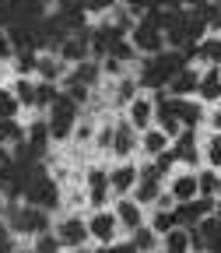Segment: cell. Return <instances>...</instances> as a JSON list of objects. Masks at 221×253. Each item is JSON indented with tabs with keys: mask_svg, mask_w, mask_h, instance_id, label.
<instances>
[{
	"mask_svg": "<svg viewBox=\"0 0 221 253\" xmlns=\"http://www.w3.org/2000/svg\"><path fill=\"white\" fill-rule=\"evenodd\" d=\"M4 214H7V229L11 232H21V236H39V232H46L49 229V214L42 211V208H21V204H7L4 208Z\"/></svg>",
	"mask_w": 221,
	"mask_h": 253,
	"instance_id": "6da1fadb",
	"label": "cell"
},
{
	"mask_svg": "<svg viewBox=\"0 0 221 253\" xmlns=\"http://www.w3.org/2000/svg\"><path fill=\"white\" fill-rule=\"evenodd\" d=\"M74 126H77V106L67 99V95H56V102L49 106V123H46L49 137L63 141V137L74 134Z\"/></svg>",
	"mask_w": 221,
	"mask_h": 253,
	"instance_id": "7a4b0ae2",
	"label": "cell"
},
{
	"mask_svg": "<svg viewBox=\"0 0 221 253\" xmlns=\"http://www.w3.org/2000/svg\"><path fill=\"white\" fill-rule=\"evenodd\" d=\"M186 243H189V250H207V253H221V246H218V214H204L197 225H189V232H186Z\"/></svg>",
	"mask_w": 221,
	"mask_h": 253,
	"instance_id": "3957f363",
	"label": "cell"
},
{
	"mask_svg": "<svg viewBox=\"0 0 221 253\" xmlns=\"http://www.w3.org/2000/svg\"><path fill=\"white\" fill-rule=\"evenodd\" d=\"M130 46H134V53H147V56H158L165 49V39H162V32L158 28H147V25H134L130 28Z\"/></svg>",
	"mask_w": 221,
	"mask_h": 253,
	"instance_id": "277c9868",
	"label": "cell"
},
{
	"mask_svg": "<svg viewBox=\"0 0 221 253\" xmlns=\"http://www.w3.org/2000/svg\"><path fill=\"white\" fill-rule=\"evenodd\" d=\"M218 201L214 197H193V201H183L172 214H176V225H197L204 214H214Z\"/></svg>",
	"mask_w": 221,
	"mask_h": 253,
	"instance_id": "5b68a950",
	"label": "cell"
},
{
	"mask_svg": "<svg viewBox=\"0 0 221 253\" xmlns=\"http://www.w3.org/2000/svg\"><path fill=\"white\" fill-rule=\"evenodd\" d=\"M56 239H60V246H67V250H77V246H84V239H88V225L81 218H63L60 225H56V232H53Z\"/></svg>",
	"mask_w": 221,
	"mask_h": 253,
	"instance_id": "8992f818",
	"label": "cell"
},
{
	"mask_svg": "<svg viewBox=\"0 0 221 253\" xmlns=\"http://www.w3.org/2000/svg\"><path fill=\"white\" fill-rule=\"evenodd\" d=\"M56 49H60V60H63V63H81V60H88V28H77V36H67Z\"/></svg>",
	"mask_w": 221,
	"mask_h": 253,
	"instance_id": "52a82bcc",
	"label": "cell"
},
{
	"mask_svg": "<svg viewBox=\"0 0 221 253\" xmlns=\"http://www.w3.org/2000/svg\"><path fill=\"white\" fill-rule=\"evenodd\" d=\"M116 214L112 211H99V214H91V221H88V236L91 239H102V243H112L116 239Z\"/></svg>",
	"mask_w": 221,
	"mask_h": 253,
	"instance_id": "ba28073f",
	"label": "cell"
},
{
	"mask_svg": "<svg viewBox=\"0 0 221 253\" xmlns=\"http://www.w3.org/2000/svg\"><path fill=\"white\" fill-rule=\"evenodd\" d=\"M176 137H179V141L172 144V155H176V158H183V162H189V166H197V162H200V151H197V134L183 126V130H179Z\"/></svg>",
	"mask_w": 221,
	"mask_h": 253,
	"instance_id": "9c48e42d",
	"label": "cell"
},
{
	"mask_svg": "<svg viewBox=\"0 0 221 253\" xmlns=\"http://www.w3.org/2000/svg\"><path fill=\"white\" fill-rule=\"evenodd\" d=\"M109 148L116 151V155H134V148H137V134H134V126L130 123H119V126H112V141H109Z\"/></svg>",
	"mask_w": 221,
	"mask_h": 253,
	"instance_id": "30bf717a",
	"label": "cell"
},
{
	"mask_svg": "<svg viewBox=\"0 0 221 253\" xmlns=\"http://www.w3.org/2000/svg\"><path fill=\"white\" fill-rule=\"evenodd\" d=\"M151 120H154V102L151 99H130V126L134 130H147L151 126Z\"/></svg>",
	"mask_w": 221,
	"mask_h": 253,
	"instance_id": "8fae6325",
	"label": "cell"
},
{
	"mask_svg": "<svg viewBox=\"0 0 221 253\" xmlns=\"http://www.w3.org/2000/svg\"><path fill=\"white\" fill-rule=\"evenodd\" d=\"M169 91H172V99H186V95H193L197 91V71H189V67L176 71L169 78Z\"/></svg>",
	"mask_w": 221,
	"mask_h": 253,
	"instance_id": "7c38bea8",
	"label": "cell"
},
{
	"mask_svg": "<svg viewBox=\"0 0 221 253\" xmlns=\"http://www.w3.org/2000/svg\"><path fill=\"white\" fill-rule=\"evenodd\" d=\"M88 197H91L95 208L106 204V197H109V172H102V169H91L88 172Z\"/></svg>",
	"mask_w": 221,
	"mask_h": 253,
	"instance_id": "4fadbf2b",
	"label": "cell"
},
{
	"mask_svg": "<svg viewBox=\"0 0 221 253\" xmlns=\"http://www.w3.org/2000/svg\"><path fill=\"white\" fill-rule=\"evenodd\" d=\"M218 88H221V74L218 67H207L204 74H197V91L204 102H218Z\"/></svg>",
	"mask_w": 221,
	"mask_h": 253,
	"instance_id": "5bb4252c",
	"label": "cell"
},
{
	"mask_svg": "<svg viewBox=\"0 0 221 253\" xmlns=\"http://www.w3.org/2000/svg\"><path fill=\"white\" fill-rule=\"evenodd\" d=\"M7 42L11 49H36V28H28V25H11L7 28Z\"/></svg>",
	"mask_w": 221,
	"mask_h": 253,
	"instance_id": "9a60e30c",
	"label": "cell"
},
{
	"mask_svg": "<svg viewBox=\"0 0 221 253\" xmlns=\"http://www.w3.org/2000/svg\"><path fill=\"white\" fill-rule=\"evenodd\" d=\"M99 63H91V60H81V63H74V71L67 74V81H74V84H84V88H91L95 81H99Z\"/></svg>",
	"mask_w": 221,
	"mask_h": 253,
	"instance_id": "2e32d148",
	"label": "cell"
},
{
	"mask_svg": "<svg viewBox=\"0 0 221 253\" xmlns=\"http://www.w3.org/2000/svg\"><path fill=\"white\" fill-rule=\"evenodd\" d=\"M134 183H137V169H134V166H119V169L109 172V186L116 190V194H126V190H134Z\"/></svg>",
	"mask_w": 221,
	"mask_h": 253,
	"instance_id": "e0dca14e",
	"label": "cell"
},
{
	"mask_svg": "<svg viewBox=\"0 0 221 253\" xmlns=\"http://www.w3.org/2000/svg\"><path fill=\"white\" fill-rule=\"evenodd\" d=\"M36 71L42 74L46 84H56V81L63 78V60H60V56H39V60H36Z\"/></svg>",
	"mask_w": 221,
	"mask_h": 253,
	"instance_id": "ac0fdd59",
	"label": "cell"
},
{
	"mask_svg": "<svg viewBox=\"0 0 221 253\" xmlns=\"http://www.w3.org/2000/svg\"><path fill=\"white\" fill-rule=\"evenodd\" d=\"M172 201L176 204H183V201H193L197 197V176H179V179H172Z\"/></svg>",
	"mask_w": 221,
	"mask_h": 253,
	"instance_id": "d6986e66",
	"label": "cell"
},
{
	"mask_svg": "<svg viewBox=\"0 0 221 253\" xmlns=\"http://www.w3.org/2000/svg\"><path fill=\"white\" fill-rule=\"evenodd\" d=\"M112 214H116L119 225H126V229H137L141 225V204H134V201H119Z\"/></svg>",
	"mask_w": 221,
	"mask_h": 253,
	"instance_id": "ffe728a7",
	"label": "cell"
},
{
	"mask_svg": "<svg viewBox=\"0 0 221 253\" xmlns=\"http://www.w3.org/2000/svg\"><path fill=\"white\" fill-rule=\"evenodd\" d=\"M204 120V106L189 102V99H179V126H186V130H193V126Z\"/></svg>",
	"mask_w": 221,
	"mask_h": 253,
	"instance_id": "44dd1931",
	"label": "cell"
},
{
	"mask_svg": "<svg viewBox=\"0 0 221 253\" xmlns=\"http://www.w3.org/2000/svg\"><path fill=\"white\" fill-rule=\"evenodd\" d=\"M218 56H221V39H218V36L197 42V60H204L207 67H218Z\"/></svg>",
	"mask_w": 221,
	"mask_h": 253,
	"instance_id": "7402d4cb",
	"label": "cell"
},
{
	"mask_svg": "<svg viewBox=\"0 0 221 253\" xmlns=\"http://www.w3.org/2000/svg\"><path fill=\"white\" fill-rule=\"evenodd\" d=\"M25 141V126L18 120H0V144H21Z\"/></svg>",
	"mask_w": 221,
	"mask_h": 253,
	"instance_id": "603a6c76",
	"label": "cell"
},
{
	"mask_svg": "<svg viewBox=\"0 0 221 253\" xmlns=\"http://www.w3.org/2000/svg\"><path fill=\"white\" fill-rule=\"evenodd\" d=\"M141 144H144V151H147V155H158V151H165V148H169V137H165L162 130H144Z\"/></svg>",
	"mask_w": 221,
	"mask_h": 253,
	"instance_id": "cb8c5ba5",
	"label": "cell"
},
{
	"mask_svg": "<svg viewBox=\"0 0 221 253\" xmlns=\"http://www.w3.org/2000/svg\"><path fill=\"white\" fill-rule=\"evenodd\" d=\"M218 169H207V172H200V179H197V197H214L218 194Z\"/></svg>",
	"mask_w": 221,
	"mask_h": 253,
	"instance_id": "d4e9b609",
	"label": "cell"
},
{
	"mask_svg": "<svg viewBox=\"0 0 221 253\" xmlns=\"http://www.w3.org/2000/svg\"><path fill=\"white\" fill-rule=\"evenodd\" d=\"M56 95H60V91H56V84H46V81H42V84H36V99H32V106L49 109V106L56 102Z\"/></svg>",
	"mask_w": 221,
	"mask_h": 253,
	"instance_id": "484cf974",
	"label": "cell"
},
{
	"mask_svg": "<svg viewBox=\"0 0 221 253\" xmlns=\"http://www.w3.org/2000/svg\"><path fill=\"white\" fill-rule=\"evenodd\" d=\"M154 243H158V236H154L151 229H141V225L134 229V243H130V246H134L137 253H151V250H154Z\"/></svg>",
	"mask_w": 221,
	"mask_h": 253,
	"instance_id": "4316f807",
	"label": "cell"
},
{
	"mask_svg": "<svg viewBox=\"0 0 221 253\" xmlns=\"http://www.w3.org/2000/svg\"><path fill=\"white\" fill-rule=\"evenodd\" d=\"M189 250V243H186V232L176 225V229H169L165 232V253H186Z\"/></svg>",
	"mask_w": 221,
	"mask_h": 253,
	"instance_id": "83f0119b",
	"label": "cell"
},
{
	"mask_svg": "<svg viewBox=\"0 0 221 253\" xmlns=\"http://www.w3.org/2000/svg\"><path fill=\"white\" fill-rule=\"evenodd\" d=\"M169 229H176V214H172V211H154L151 232H154V236H165Z\"/></svg>",
	"mask_w": 221,
	"mask_h": 253,
	"instance_id": "f1b7e54d",
	"label": "cell"
},
{
	"mask_svg": "<svg viewBox=\"0 0 221 253\" xmlns=\"http://www.w3.org/2000/svg\"><path fill=\"white\" fill-rule=\"evenodd\" d=\"M158 197V183H134V204H151Z\"/></svg>",
	"mask_w": 221,
	"mask_h": 253,
	"instance_id": "f546056e",
	"label": "cell"
},
{
	"mask_svg": "<svg viewBox=\"0 0 221 253\" xmlns=\"http://www.w3.org/2000/svg\"><path fill=\"white\" fill-rule=\"evenodd\" d=\"M14 116H18V99H14V91L0 88V120H14Z\"/></svg>",
	"mask_w": 221,
	"mask_h": 253,
	"instance_id": "4dcf8cb0",
	"label": "cell"
},
{
	"mask_svg": "<svg viewBox=\"0 0 221 253\" xmlns=\"http://www.w3.org/2000/svg\"><path fill=\"white\" fill-rule=\"evenodd\" d=\"M106 56H112V60H119V63H126V60H130L134 56V46L130 42H126V39H112L109 42V53Z\"/></svg>",
	"mask_w": 221,
	"mask_h": 253,
	"instance_id": "1f68e13d",
	"label": "cell"
},
{
	"mask_svg": "<svg viewBox=\"0 0 221 253\" xmlns=\"http://www.w3.org/2000/svg\"><path fill=\"white\" fill-rule=\"evenodd\" d=\"M130 99H137V81L126 78V81L116 84V102H119V106H130Z\"/></svg>",
	"mask_w": 221,
	"mask_h": 253,
	"instance_id": "d6a6232c",
	"label": "cell"
},
{
	"mask_svg": "<svg viewBox=\"0 0 221 253\" xmlns=\"http://www.w3.org/2000/svg\"><path fill=\"white\" fill-rule=\"evenodd\" d=\"M63 246H60V239L53 236V232H39L36 236V253H60Z\"/></svg>",
	"mask_w": 221,
	"mask_h": 253,
	"instance_id": "836d02e7",
	"label": "cell"
},
{
	"mask_svg": "<svg viewBox=\"0 0 221 253\" xmlns=\"http://www.w3.org/2000/svg\"><path fill=\"white\" fill-rule=\"evenodd\" d=\"M14 99H18V106H32V99H36V88H32L28 78H21V81L14 84Z\"/></svg>",
	"mask_w": 221,
	"mask_h": 253,
	"instance_id": "e575fe53",
	"label": "cell"
},
{
	"mask_svg": "<svg viewBox=\"0 0 221 253\" xmlns=\"http://www.w3.org/2000/svg\"><path fill=\"white\" fill-rule=\"evenodd\" d=\"M36 60H39V56L32 53V49H21V53H18V74L25 78L28 71H36Z\"/></svg>",
	"mask_w": 221,
	"mask_h": 253,
	"instance_id": "d590c367",
	"label": "cell"
},
{
	"mask_svg": "<svg viewBox=\"0 0 221 253\" xmlns=\"http://www.w3.org/2000/svg\"><path fill=\"white\" fill-rule=\"evenodd\" d=\"M81 7L91 11V14H102V11H112L116 0H81Z\"/></svg>",
	"mask_w": 221,
	"mask_h": 253,
	"instance_id": "8d00e7d4",
	"label": "cell"
},
{
	"mask_svg": "<svg viewBox=\"0 0 221 253\" xmlns=\"http://www.w3.org/2000/svg\"><path fill=\"white\" fill-rule=\"evenodd\" d=\"M172 162H176V155H172V148H165V151H158V162H154V169L165 176V172L172 169Z\"/></svg>",
	"mask_w": 221,
	"mask_h": 253,
	"instance_id": "74e56055",
	"label": "cell"
},
{
	"mask_svg": "<svg viewBox=\"0 0 221 253\" xmlns=\"http://www.w3.org/2000/svg\"><path fill=\"white\" fill-rule=\"evenodd\" d=\"M207 158H211V166H218V162H221V141H218V134L207 141Z\"/></svg>",
	"mask_w": 221,
	"mask_h": 253,
	"instance_id": "f35d334b",
	"label": "cell"
},
{
	"mask_svg": "<svg viewBox=\"0 0 221 253\" xmlns=\"http://www.w3.org/2000/svg\"><path fill=\"white\" fill-rule=\"evenodd\" d=\"M119 67H123V63H119V60H112V56H106V63H102V67H99V71H102V74H112V78H119Z\"/></svg>",
	"mask_w": 221,
	"mask_h": 253,
	"instance_id": "ab89813d",
	"label": "cell"
},
{
	"mask_svg": "<svg viewBox=\"0 0 221 253\" xmlns=\"http://www.w3.org/2000/svg\"><path fill=\"white\" fill-rule=\"evenodd\" d=\"M14 49H11V42H7V32L0 28V56H11Z\"/></svg>",
	"mask_w": 221,
	"mask_h": 253,
	"instance_id": "60d3db41",
	"label": "cell"
},
{
	"mask_svg": "<svg viewBox=\"0 0 221 253\" xmlns=\"http://www.w3.org/2000/svg\"><path fill=\"white\" fill-rule=\"evenodd\" d=\"M106 253H137V250H134L130 243H116V246H109Z\"/></svg>",
	"mask_w": 221,
	"mask_h": 253,
	"instance_id": "b9f144b4",
	"label": "cell"
},
{
	"mask_svg": "<svg viewBox=\"0 0 221 253\" xmlns=\"http://www.w3.org/2000/svg\"><path fill=\"white\" fill-rule=\"evenodd\" d=\"M11 166V155H7V144H0V169Z\"/></svg>",
	"mask_w": 221,
	"mask_h": 253,
	"instance_id": "7bdbcfd3",
	"label": "cell"
},
{
	"mask_svg": "<svg viewBox=\"0 0 221 253\" xmlns=\"http://www.w3.org/2000/svg\"><path fill=\"white\" fill-rule=\"evenodd\" d=\"M109 141H112V126H106V130L99 134V144H102V148H109Z\"/></svg>",
	"mask_w": 221,
	"mask_h": 253,
	"instance_id": "ee69618b",
	"label": "cell"
},
{
	"mask_svg": "<svg viewBox=\"0 0 221 253\" xmlns=\"http://www.w3.org/2000/svg\"><path fill=\"white\" fill-rule=\"evenodd\" d=\"M0 218H4V197H0Z\"/></svg>",
	"mask_w": 221,
	"mask_h": 253,
	"instance_id": "f6af8a7d",
	"label": "cell"
},
{
	"mask_svg": "<svg viewBox=\"0 0 221 253\" xmlns=\"http://www.w3.org/2000/svg\"><path fill=\"white\" fill-rule=\"evenodd\" d=\"M67 253H84V250H81V246H77V250H67Z\"/></svg>",
	"mask_w": 221,
	"mask_h": 253,
	"instance_id": "bcb514c9",
	"label": "cell"
},
{
	"mask_svg": "<svg viewBox=\"0 0 221 253\" xmlns=\"http://www.w3.org/2000/svg\"><path fill=\"white\" fill-rule=\"evenodd\" d=\"M99 253H106V250H99Z\"/></svg>",
	"mask_w": 221,
	"mask_h": 253,
	"instance_id": "7dc6e473",
	"label": "cell"
}]
</instances>
